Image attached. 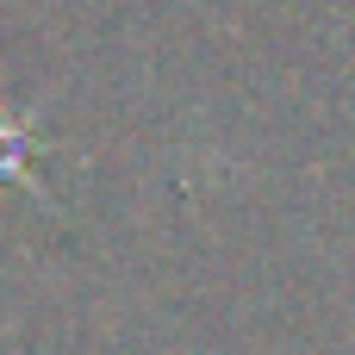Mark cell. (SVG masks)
Wrapping results in <instances>:
<instances>
[{
	"instance_id": "cell-1",
	"label": "cell",
	"mask_w": 355,
	"mask_h": 355,
	"mask_svg": "<svg viewBox=\"0 0 355 355\" xmlns=\"http://www.w3.org/2000/svg\"><path fill=\"white\" fill-rule=\"evenodd\" d=\"M31 156H37V131H31L25 119H6V112H0V187L19 181V187L37 193V181H31Z\"/></svg>"
}]
</instances>
